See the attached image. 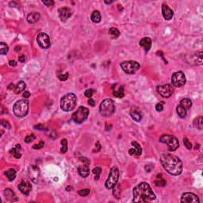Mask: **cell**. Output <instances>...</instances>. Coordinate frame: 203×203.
I'll return each mask as SVG.
<instances>
[{
  "label": "cell",
  "mask_w": 203,
  "mask_h": 203,
  "mask_svg": "<svg viewBox=\"0 0 203 203\" xmlns=\"http://www.w3.org/2000/svg\"><path fill=\"white\" fill-rule=\"evenodd\" d=\"M162 166L167 173L172 175H179L182 171V163L179 157L170 153H166L160 158Z\"/></svg>",
  "instance_id": "obj_1"
},
{
  "label": "cell",
  "mask_w": 203,
  "mask_h": 203,
  "mask_svg": "<svg viewBox=\"0 0 203 203\" xmlns=\"http://www.w3.org/2000/svg\"><path fill=\"white\" fill-rule=\"evenodd\" d=\"M134 202H150L155 199V194L148 182H140L133 191Z\"/></svg>",
  "instance_id": "obj_2"
},
{
  "label": "cell",
  "mask_w": 203,
  "mask_h": 203,
  "mask_svg": "<svg viewBox=\"0 0 203 203\" xmlns=\"http://www.w3.org/2000/svg\"><path fill=\"white\" fill-rule=\"evenodd\" d=\"M76 96L73 93H68L60 100V108L64 111L69 112L74 110L76 106Z\"/></svg>",
  "instance_id": "obj_3"
},
{
  "label": "cell",
  "mask_w": 203,
  "mask_h": 203,
  "mask_svg": "<svg viewBox=\"0 0 203 203\" xmlns=\"http://www.w3.org/2000/svg\"><path fill=\"white\" fill-rule=\"evenodd\" d=\"M14 114L18 117H23L26 116L29 111V102L27 100L20 99L15 102L13 107Z\"/></svg>",
  "instance_id": "obj_4"
},
{
  "label": "cell",
  "mask_w": 203,
  "mask_h": 203,
  "mask_svg": "<svg viewBox=\"0 0 203 203\" xmlns=\"http://www.w3.org/2000/svg\"><path fill=\"white\" fill-rule=\"evenodd\" d=\"M115 107L112 99H106L102 102L99 107V113L102 117H110L114 113Z\"/></svg>",
  "instance_id": "obj_5"
},
{
  "label": "cell",
  "mask_w": 203,
  "mask_h": 203,
  "mask_svg": "<svg viewBox=\"0 0 203 203\" xmlns=\"http://www.w3.org/2000/svg\"><path fill=\"white\" fill-rule=\"evenodd\" d=\"M119 178V170L117 167H113L110 169L109 177L105 182V187L108 190H111L114 187L118 181Z\"/></svg>",
  "instance_id": "obj_6"
},
{
  "label": "cell",
  "mask_w": 203,
  "mask_h": 203,
  "mask_svg": "<svg viewBox=\"0 0 203 203\" xmlns=\"http://www.w3.org/2000/svg\"><path fill=\"white\" fill-rule=\"evenodd\" d=\"M160 141L161 143L167 144V146H168V151H170V152L175 151L179 147V143L178 139L175 137L171 136V135H163L160 138Z\"/></svg>",
  "instance_id": "obj_7"
},
{
  "label": "cell",
  "mask_w": 203,
  "mask_h": 203,
  "mask_svg": "<svg viewBox=\"0 0 203 203\" xmlns=\"http://www.w3.org/2000/svg\"><path fill=\"white\" fill-rule=\"evenodd\" d=\"M88 115H89V110L85 106H80L75 113H73L72 118L74 121V122L81 124L84 121H86Z\"/></svg>",
  "instance_id": "obj_8"
},
{
  "label": "cell",
  "mask_w": 203,
  "mask_h": 203,
  "mask_svg": "<svg viewBox=\"0 0 203 203\" xmlns=\"http://www.w3.org/2000/svg\"><path fill=\"white\" fill-rule=\"evenodd\" d=\"M121 68L127 74H133L140 68V64L134 60L125 61L121 64Z\"/></svg>",
  "instance_id": "obj_9"
},
{
  "label": "cell",
  "mask_w": 203,
  "mask_h": 203,
  "mask_svg": "<svg viewBox=\"0 0 203 203\" xmlns=\"http://www.w3.org/2000/svg\"><path fill=\"white\" fill-rule=\"evenodd\" d=\"M186 82V76L182 72H175L171 76V84L174 87H182L185 85Z\"/></svg>",
  "instance_id": "obj_10"
},
{
  "label": "cell",
  "mask_w": 203,
  "mask_h": 203,
  "mask_svg": "<svg viewBox=\"0 0 203 203\" xmlns=\"http://www.w3.org/2000/svg\"><path fill=\"white\" fill-rule=\"evenodd\" d=\"M157 90L159 94L164 98H169L174 92V87L171 84H165L162 86L157 87Z\"/></svg>",
  "instance_id": "obj_11"
},
{
  "label": "cell",
  "mask_w": 203,
  "mask_h": 203,
  "mask_svg": "<svg viewBox=\"0 0 203 203\" xmlns=\"http://www.w3.org/2000/svg\"><path fill=\"white\" fill-rule=\"evenodd\" d=\"M37 43H38L39 46H40L41 48H48L50 47V38H49L48 34H46V33H39L38 36L37 37Z\"/></svg>",
  "instance_id": "obj_12"
},
{
  "label": "cell",
  "mask_w": 203,
  "mask_h": 203,
  "mask_svg": "<svg viewBox=\"0 0 203 203\" xmlns=\"http://www.w3.org/2000/svg\"><path fill=\"white\" fill-rule=\"evenodd\" d=\"M182 203H199V198L196 194L193 193H184L181 197Z\"/></svg>",
  "instance_id": "obj_13"
},
{
  "label": "cell",
  "mask_w": 203,
  "mask_h": 203,
  "mask_svg": "<svg viewBox=\"0 0 203 203\" xmlns=\"http://www.w3.org/2000/svg\"><path fill=\"white\" fill-rule=\"evenodd\" d=\"M29 176H30V179L35 183H37L38 182L39 177H40V170L39 168L37 167L36 165H32L29 167Z\"/></svg>",
  "instance_id": "obj_14"
},
{
  "label": "cell",
  "mask_w": 203,
  "mask_h": 203,
  "mask_svg": "<svg viewBox=\"0 0 203 203\" xmlns=\"http://www.w3.org/2000/svg\"><path fill=\"white\" fill-rule=\"evenodd\" d=\"M18 189L24 195H29L30 191H32V185H31V183L29 181L23 180L18 185Z\"/></svg>",
  "instance_id": "obj_15"
},
{
  "label": "cell",
  "mask_w": 203,
  "mask_h": 203,
  "mask_svg": "<svg viewBox=\"0 0 203 203\" xmlns=\"http://www.w3.org/2000/svg\"><path fill=\"white\" fill-rule=\"evenodd\" d=\"M59 17L62 21H65L72 15V10L68 7H61L58 10Z\"/></svg>",
  "instance_id": "obj_16"
},
{
  "label": "cell",
  "mask_w": 203,
  "mask_h": 203,
  "mask_svg": "<svg viewBox=\"0 0 203 203\" xmlns=\"http://www.w3.org/2000/svg\"><path fill=\"white\" fill-rule=\"evenodd\" d=\"M162 14L163 17L164 18L165 20H171V18H173L174 12L171 9L169 6L166 5V4H163L162 5Z\"/></svg>",
  "instance_id": "obj_17"
},
{
  "label": "cell",
  "mask_w": 203,
  "mask_h": 203,
  "mask_svg": "<svg viewBox=\"0 0 203 203\" xmlns=\"http://www.w3.org/2000/svg\"><path fill=\"white\" fill-rule=\"evenodd\" d=\"M130 116L134 120L135 122H140L142 117H143V114L142 112L138 107H133L130 110Z\"/></svg>",
  "instance_id": "obj_18"
},
{
  "label": "cell",
  "mask_w": 203,
  "mask_h": 203,
  "mask_svg": "<svg viewBox=\"0 0 203 203\" xmlns=\"http://www.w3.org/2000/svg\"><path fill=\"white\" fill-rule=\"evenodd\" d=\"M132 145L133 146V148H130V149L128 150V153H129V155H141V152H142V148H141V147H140V145L139 144L137 143V142H136V141H133L132 142Z\"/></svg>",
  "instance_id": "obj_19"
},
{
  "label": "cell",
  "mask_w": 203,
  "mask_h": 203,
  "mask_svg": "<svg viewBox=\"0 0 203 203\" xmlns=\"http://www.w3.org/2000/svg\"><path fill=\"white\" fill-rule=\"evenodd\" d=\"M88 164H84L78 167V172L83 178H87L90 174V168Z\"/></svg>",
  "instance_id": "obj_20"
},
{
  "label": "cell",
  "mask_w": 203,
  "mask_h": 203,
  "mask_svg": "<svg viewBox=\"0 0 203 203\" xmlns=\"http://www.w3.org/2000/svg\"><path fill=\"white\" fill-rule=\"evenodd\" d=\"M113 94L117 98H123L124 95H125L124 87L121 86V85H118V84H115L114 85V88L113 89Z\"/></svg>",
  "instance_id": "obj_21"
},
{
  "label": "cell",
  "mask_w": 203,
  "mask_h": 203,
  "mask_svg": "<svg viewBox=\"0 0 203 203\" xmlns=\"http://www.w3.org/2000/svg\"><path fill=\"white\" fill-rule=\"evenodd\" d=\"M140 45L144 48L146 52H148L152 48V40L149 37H144L140 41Z\"/></svg>",
  "instance_id": "obj_22"
},
{
  "label": "cell",
  "mask_w": 203,
  "mask_h": 203,
  "mask_svg": "<svg viewBox=\"0 0 203 203\" xmlns=\"http://www.w3.org/2000/svg\"><path fill=\"white\" fill-rule=\"evenodd\" d=\"M4 195L7 200H9L10 202H16L18 201V197L16 196V194L11 189L7 188L4 191Z\"/></svg>",
  "instance_id": "obj_23"
},
{
  "label": "cell",
  "mask_w": 203,
  "mask_h": 203,
  "mask_svg": "<svg viewBox=\"0 0 203 203\" xmlns=\"http://www.w3.org/2000/svg\"><path fill=\"white\" fill-rule=\"evenodd\" d=\"M40 18H41V15L39 13H30V14L27 16V21L30 24H33V23H36L37 21H38Z\"/></svg>",
  "instance_id": "obj_24"
},
{
  "label": "cell",
  "mask_w": 203,
  "mask_h": 203,
  "mask_svg": "<svg viewBox=\"0 0 203 203\" xmlns=\"http://www.w3.org/2000/svg\"><path fill=\"white\" fill-rule=\"evenodd\" d=\"M26 84L24 81H19L17 84V85L15 86L14 92L16 94H20L26 89Z\"/></svg>",
  "instance_id": "obj_25"
},
{
  "label": "cell",
  "mask_w": 203,
  "mask_h": 203,
  "mask_svg": "<svg viewBox=\"0 0 203 203\" xmlns=\"http://www.w3.org/2000/svg\"><path fill=\"white\" fill-rule=\"evenodd\" d=\"M179 106H181L182 107L185 109L186 110H187L189 109H191V106H192V102H191V99H184L180 101Z\"/></svg>",
  "instance_id": "obj_26"
},
{
  "label": "cell",
  "mask_w": 203,
  "mask_h": 203,
  "mask_svg": "<svg viewBox=\"0 0 203 203\" xmlns=\"http://www.w3.org/2000/svg\"><path fill=\"white\" fill-rule=\"evenodd\" d=\"M90 18H91V20H92V21H94V22L99 23L102 20L101 14H100V12H99V10H94L92 14H91Z\"/></svg>",
  "instance_id": "obj_27"
},
{
  "label": "cell",
  "mask_w": 203,
  "mask_h": 203,
  "mask_svg": "<svg viewBox=\"0 0 203 203\" xmlns=\"http://www.w3.org/2000/svg\"><path fill=\"white\" fill-rule=\"evenodd\" d=\"M4 175L8 178L9 181H13L16 177V171L14 169H13V168H10L9 170L6 171Z\"/></svg>",
  "instance_id": "obj_28"
},
{
  "label": "cell",
  "mask_w": 203,
  "mask_h": 203,
  "mask_svg": "<svg viewBox=\"0 0 203 203\" xmlns=\"http://www.w3.org/2000/svg\"><path fill=\"white\" fill-rule=\"evenodd\" d=\"M155 184L157 186H164L166 185V181H165V179L162 178L161 174H160L156 176V179L155 180Z\"/></svg>",
  "instance_id": "obj_29"
},
{
  "label": "cell",
  "mask_w": 203,
  "mask_h": 203,
  "mask_svg": "<svg viewBox=\"0 0 203 203\" xmlns=\"http://www.w3.org/2000/svg\"><path fill=\"white\" fill-rule=\"evenodd\" d=\"M109 33H110V36L112 37L113 39H117L120 36V31L117 28H114V27H112V28L110 29Z\"/></svg>",
  "instance_id": "obj_30"
},
{
  "label": "cell",
  "mask_w": 203,
  "mask_h": 203,
  "mask_svg": "<svg viewBox=\"0 0 203 203\" xmlns=\"http://www.w3.org/2000/svg\"><path fill=\"white\" fill-rule=\"evenodd\" d=\"M176 111L178 115H179L181 118H184V117H186V110L184 108L182 107L181 106H179V105L177 106Z\"/></svg>",
  "instance_id": "obj_31"
},
{
  "label": "cell",
  "mask_w": 203,
  "mask_h": 203,
  "mask_svg": "<svg viewBox=\"0 0 203 203\" xmlns=\"http://www.w3.org/2000/svg\"><path fill=\"white\" fill-rule=\"evenodd\" d=\"M113 189H114V191H113L114 195L115 196L117 199H119L120 196H121V192H122V191H121V186L117 183Z\"/></svg>",
  "instance_id": "obj_32"
},
{
  "label": "cell",
  "mask_w": 203,
  "mask_h": 203,
  "mask_svg": "<svg viewBox=\"0 0 203 203\" xmlns=\"http://www.w3.org/2000/svg\"><path fill=\"white\" fill-rule=\"evenodd\" d=\"M202 122L203 118L202 117H197L196 119H194V126L196 127V128H199V129H202Z\"/></svg>",
  "instance_id": "obj_33"
},
{
  "label": "cell",
  "mask_w": 203,
  "mask_h": 203,
  "mask_svg": "<svg viewBox=\"0 0 203 203\" xmlns=\"http://www.w3.org/2000/svg\"><path fill=\"white\" fill-rule=\"evenodd\" d=\"M8 50H9V48H8L7 45L3 42H1L0 43V53H1V55H6L8 52Z\"/></svg>",
  "instance_id": "obj_34"
},
{
  "label": "cell",
  "mask_w": 203,
  "mask_h": 203,
  "mask_svg": "<svg viewBox=\"0 0 203 203\" xmlns=\"http://www.w3.org/2000/svg\"><path fill=\"white\" fill-rule=\"evenodd\" d=\"M61 148H60V152L62 153H66L68 151V140L65 138H64L61 140Z\"/></svg>",
  "instance_id": "obj_35"
},
{
  "label": "cell",
  "mask_w": 203,
  "mask_h": 203,
  "mask_svg": "<svg viewBox=\"0 0 203 203\" xmlns=\"http://www.w3.org/2000/svg\"><path fill=\"white\" fill-rule=\"evenodd\" d=\"M93 173L95 174V180H99V178H100V175L102 174V168L100 167H95L93 169Z\"/></svg>",
  "instance_id": "obj_36"
},
{
  "label": "cell",
  "mask_w": 203,
  "mask_h": 203,
  "mask_svg": "<svg viewBox=\"0 0 203 203\" xmlns=\"http://www.w3.org/2000/svg\"><path fill=\"white\" fill-rule=\"evenodd\" d=\"M20 150H21V145L20 144H17L14 148H12V149L10 151V152L11 154H13V155H14L16 154H18V153H20Z\"/></svg>",
  "instance_id": "obj_37"
},
{
  "label": "cell",
  "mask_w": 203,
  "mask_h": 203,
  "mask_svg": "<svg viewBox=\"0 0 203 203\" xmlns=\"http://www.w3.org/2000/svg\"><path fill=\"white\" fill-rule=\"evenodd\" d=\"M78 194H79L82 197H85V196H87L88 194H90V190L89 189H84V190H80L79 191Z\"/></svg>",
  "instance_id": "obj_38"
},
{
  "label": "cell",
  "mask_w": 203,
  "mask_h": 203,
  "mask_svg": "<svg viewBox=\"0 0 203 203\" xmlns=\"http://www.w3.org/2000/svg\"><path fill=\"white\" fill-rule=\"evenodd\" d=\"M164 102H159V103L156 104L155 110H156L157 112H162V111L164 110Z\"/></svg>",
  "instance_id": "obj_39"
},
{
  "label": "cell",
  "mask_w": 203,
  "mask_h": 203,
  "mask_svg": "<svg viewBox=\"0 0 203 203\" xmlns=\"http://www.w3.org/2000/svg\"><path fill=\"white\" fill-rule=\"evenodd\" d=\"M183 143H184V145L186 147V148H188V149H191L192 148V144H191V143L189 141L187 138H184L183 139Z\"/></svg>",
  "instance_id": "obj_40"
},
{
  "label": "cell",
  "mask_w": 203,
  "mask_h": 203,
  "mask_svg": "<svg viewBox=\"0 0 203 203\" xmlns=\"http://www.w3.org/2000/svg\"><path fill=\"white\" fill-rule=\"evenodd\" d=\"M35 139V136L33 134H31L30 136H27L25 138V142L26 143H30L31 141H33Z\"/></svg>",
  "instance_id": "obj_41"
},
{
  "label": "cell",
  "mask_w": 203,
  "mask_h": 203,
  "mask_svg": "<svg viewBox=\"0 0 203 203\" xmlns=\"http://www.w3.org/2000/svg\"><path fill=\"white\" fill-rule=\"evenodd\" d=\"M44 146H45V143H44V141L41 140V141H40V143L38 144H34L33 148L34 149H41Z\"/></svg>",
  "instance_id": "obj_42"
},
{
  "label": "cell",
  "mask_w": 203,
  "mask_h": 203,
  "mask_svg": "<svg viewBox=\"0 0 203 203\" xmlns=\"http://www.w3.org/2000/svg\"><path fill=\"white\" fill-rule=\"evenodd\" d=\"M94 90L92 89H87L85 92H84V95L87 97V98H91V96L93 95Z\"/></svg>",
  "instance_id": "obj_43"
},
{
  "label": "cell",
  "mask_w": 203,
  "mask_h": 203,
  "mask_svg": "<svg viewBox=\"0 0 203 203\" xmlns=\"http://www.w3.org/2000/svg\"><path fill=\"white\" fill-rule=\"evenodd\" d=\"M58 78H59V79L61 81H66L67 79H68V73H65V74H62V75H60L59 76H58Z\"/></svg>",
  "instance_id": "obj_44"
},
{
  "label": "cell",
  "mask_w": 203,
  "mask_h": 203,
  "mask_svg": "<svg viewBox=\"0 0 203 203\" xmlns=\"http://www.w3.org/2000/svg\"><path fill=\"white\" fill-rule=\"evenodd\" d=\"M34 128L35 129H38V130H43V131L47 130V128H45V126L44 125H41V124H39L37 126H34Z\"/></svg>",
  "instance_id": "obj_45"
},
{
  "label": "cell",
  "mask_w": 203,
  "mask_h": 203,
  "mask_svg": "<svg viewBox=\"0 0 203 203\" xmlns=\"http://www.w3.org/2000/svg\"><path fill=\"white\" fill-rule=\"evenodd\" d=\"M1 125H2V126H3L4 128H10V126L9 122H7L5 121V120H2V121H1Z\"/></svg>",
  "instance_id": "obj_46"
},
{
  "label": "cell",
  "mask_w": 203,
  "mask_h": 203,
  "mask_svg": "<svg viewBox=\"0 0 203 203\" xmlns=\"http://www.w3.org/2000/svg\"><path fill=\"white\" fill-rule=\"evenodd\" d=\"M42 3H44L45 5H46L47 6H51L54 4V2L53 1H52V0H49V1H42Z\"/></svg>",
  "instance_id": "obj_47"
},
{
  "label": "cell",
  "mask_w": 203,
  "mask_h": 203,
  "mask_svg": "<svg viewBox=\"0 0 203 203\" xmlns=\"http://www.w3.org/2000/svg\"><path fill=\"white\" fill-rule=\"evenodd\" d=\"M144 169H145V171H146L147 172H150V171H152V169H153V165L152 164L146 165V166L144 167Z\"/></svg>",
  "instance_id": "obj_48"
},
{
  "label": "cell",
  "mask_w": 203,
  "mask_h": 203,
  "mask_svg": "<svg viewBox=\"0 0 203 203\" xmlns=\"http://www.w3.org/2000/svg\"><path fill=\"white\" fill-rule=\"evenodd\" d=\"M88 104H89L90 106H95V102L94 99H90L89 100H88Z\"/></svg>",
  "instance_id": "obj_49"
},
{
  "label": "cell",
  "mask_w": 203,
  "mask_h": 203,
  "mask_svg": "<svg viewBox=\"0 0 203 203\" xmlns=\"http://www.w3.org/2000/svg\"><path fill=\"white\" fill-rule=\"evenodd\" d=\"M18 60H19L20 62L23 63V62H25V60H26V57H24V56H20V57H18Z\"/></svg>",
  "instance_id": "obj_50"
},
{
  "label": "cell",
  "mask_w": 203,
  "mask_h": 203,
  "mask_svg": "<svg viewBox=\"0 0 203 203\" xmlns=\"http://www.w3.org/2000/svg\"><path fill=\"white\" fill-rule=\"evenodd\" d=\"M30 96V93L29 92V91H26V92L23 93V97H24V98H26V99L29 98Z\"/></svg>",
  "instance_id": "obj_51"
},
{
  "label": "cell",
  "mask_w": 203,
  "mask_h": 203,
  "mask_svg": "<svg viewBox=\"0 0 203 203\" xmlns=\"http://www.w3.org/2000/svg\"><path fill=\"white\" fill-rule=\"evenodd\" d=\"M9 64L10 66H13V67H14V66L17 65V63H16V61H14V60H10L9 62Z\"/></svg>",
  "instance_id": "obj_52"
},
{
  "label": "cell",
  "mask_w": 203,
  "mask_h": 203,
  "mask_svg": "<svg viewBox=\"0 0 203 203\" xmlns=\"http://www.w3.org/2000/svg\"><path fill=\"white\" fill-rule=\"evenodd\" d=\"M112 3H113L112 1H108V2L107 1H105V3H106V4H111Z\"/></svg>",
  "instance_id": "obj_53"
}]
</instances>
